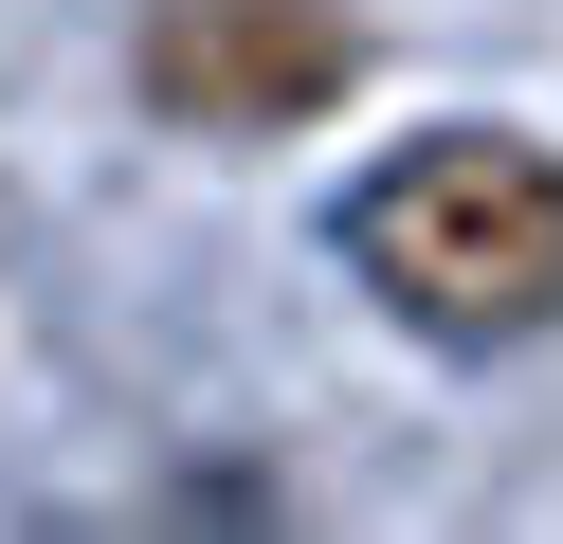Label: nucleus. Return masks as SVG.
Segmentation results:
<instances>
[{"label":"nucleus","instance_id":"obj_1","mask_svg":"<svg viewBox=\"0 0 563 544\" xmlns=\"http://www.w3.org/2000/svg\"><path fill=\"white\" fill-rule=\"evenodd\" d=\"M345 273L418 345H545L563 326V145L527 127H418L345 181Z\"/></svg>","mask_w":563,"mask_h":544},{"label":"nucleus","instance_id":"obj_2","mask_svg":"<svg viewBox=\"0 0 563 544\" xmlns=\"http://www.w3.org/2000/svg\"><path fill=\"white\" fill-rule=\"evenodd\" d=\"M128 91L200 145H273V127H328L364 91V19L345 0H146L128 19Z\"/></svg>","mask_w":563,"mask_h":544}]
</instances>
